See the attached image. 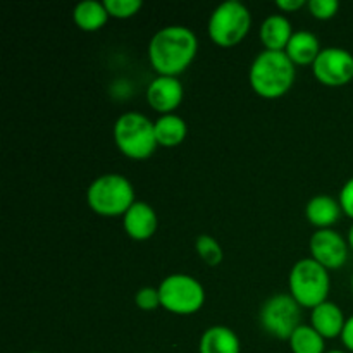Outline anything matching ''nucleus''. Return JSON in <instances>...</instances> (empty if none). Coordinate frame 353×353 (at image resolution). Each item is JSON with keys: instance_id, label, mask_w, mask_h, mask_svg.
<instances>
[{"instance_id": "obj_6", "label": "nucleus", "mask_w": 353, "mask_h": 353, "mask_svg": "<svg viewBox=\"0 0 353 353\" xmlns=\"http://www.w3.org/2000/svg\"><path fill=\"white\" fill-rule=\"evenodd\" d=\"M252 28L250 9L240 0H226L209 17V37L217 47L231 48L245 40Z\"/></svg>"}, {"instance_id": "obj_28", "label": "nucleus", "mask_w": 353, "mask_h": 353, "mask_svg": "<svg viewBox=\"0 0 353 353\" xmlns=\"http://www.w3.org/2000/svg\"><path fill=\"white\" fill-rule=\"evenodd\" d=\"M347 241H348V247H350V250L353 252V224L350 226V230H348V236H347Z\"/></svg>"}, {"instance_id": "obj_21", "label": "nucleus", "mask_w": 353, "mask_h": 353, "mask_svg": "<svg viewBox=\"0 0 353 353\" xmlns=\"http://www.w3.org/2000/svg\"><path fill=\"white\" fill-rule=\"evenodd\" d=\"M195 248L199 257L202 259L207 265H210V268H216V265H219L221 262H223V247H221L219 241L214 236H210V234H200L195 241Z\"/></svg>"}, {"instance_id": "obj_25", "label": "nucleus", "mask_w": 353, "mask_h": 353, "mask_svg": "<svg viewBox=\"0 0 353 353\" xmlns=\"http://www.w3.org/2000/svg\"><path fill=\"white\" fill-rule=\"evenodd\" d=\"M338 200H340L341 210H343L350 219H353V176L343 185V188H341L340 192V199Z\"/></svg>"}, {"instance_id": "obj_31", "label": "nucleus", "mask_w": 353, "mask_h": 353, "mask_svg": "<svg viewBox=\"0 0 353 353\" xmlns=\"http://www.w3.org/2000/svg\"><path fill=\"white\" fill-rule=\"evenodd\" d=\"M31 353H43V352H31Z\"/></svg>"}, {"instance_id": "obj_4", "label": "nucleus", "mask_w": 353, "mask_h": 353, "mask_svg": "<svg viewBox=\"0 0 353 353\" xmlns=\"http://www.w3.org/2000/svg\"><path fill=\"white\" fill-rule=\"evenodd\" d=\"M114 141L121 154L133 161H145L157 150L154 123L145 114L124 112L114 123Z\"/></svg>"}, {"instance_id": "obj_1", "label": "nucleus", "mask_w": 353, "mask_h": 353, "mask_svg": "<svg viewBox=\"0 0 353 353\" xmlns=\"http://www.w3.org/2000/svg\"><path fill=\"white\" fill-rule=\"evenodd\" d=\"M199 52V38L188 26L172 24L159 30L148 43V61L157 76H174L190 68Z\"/></svg>"}, {"instance_id": "obj_29", "label": "nucleus", "mask_w": 353, "mask_h": 353, "mask_svg": "<svg viewBox=\"0 0 353 353\" xmlns=\"http://www.w3.org/2000/svg\"><path fill=\"white\" fill-rule=\"evenodd\" d=\"M326 353H347V352H343V350H331V352H326Z\"/></svg>"}, {"instance_id": "obj_17", "label": "nucleus", "mask_w": 353, "mask_h": 353, "mask_svg": "<svg viewBox=\"0 0 353 353\" xmlns=\"http://www.w3.org/2000/svg\"><path fill=\"white\" fill-rule=\"evenodd\" d=\"M321 41L312 31H295L285 48V54L295 65H312L321 54Z\"/></svg>"}, {"instance_id": "obj_8", "label": "nucleus", "mask_w": 353, "mask_h": 353, "mask_svg": "<svg viewBox=\"0 0 353 353\" xmlns=\"http://www.w3.org/2000/svg\"><path fill=\"white\" fill-rule=\"evenodd\" d=\"M302 307L290 293H279L265 300L259 312V321L265 333L278 340H290L300 326Z\"/></svg>"}, {"instance_id": "obj_23", "label": "nucleus", "mask_w": 353, "mask_h": 353, "mask_svg": "<svg viewBox=\"0 0 353 353\" xmlns=\"http://www.w3.org/2000/svg\"><path fill=\"white\" fill-rule=\"evenodd\" d=\"M307 7L316 19L327 21L336 16L340 10V2L338 0H310L307 2Z\"/></svg>"}, {"instance_id": "obj_15", "label": "nucleus", "mask_w": 353, "mask_h": 353, "mask_svg": "<svg viewBox=\"0 0 353 353\" xmlns=\"http://www.w3.org/2000/svg\"><path fill=\"white\" fill-rule=\"evenodd\" d=\"M292 21L285 14H272L265 17L261 26V41L265 47V50L285 52L286 45L293 37Z\"/></svg>"}, {"instance_id": "obj_9", "label": "nucleus", "mask_w": 353, "mask_h": 353, "mask_svg": "<svg viewBox=\"0 0 353 353\" xmlns=\"http://www.w3.org/2000/svg\"><path fill=\"white\" fill-rule=\"evenodd\" d=\"M312 72L324 86L348 85L353 79V54L341 47L323 48L312 64Z\"/></svg>"}, {"instance_id": "obj_14", "label": "nucleus", "mask_w": 353, "mask_h": 353, "mask_svg": "<svg viewBox=\"0 0 353 353\" xmlns=\"http://www.w3.org/2000/svg\"><path fill=\"white\" fill-rule=\"evenodd\" d=\"M340 200L330 195H316L307 202L305 217L317 230H331L341 217Z\"/></svg>"}, {"instance_id": "obj_26", "label": "nucleus", "mask_w": 353, "mask_h": 353, "mask_svg": "<svg viewBox=\"0 0 353 353\" xmlns=\"http://www.w3.org/2000/svg\"><path fill=\"white\" fill-rule=\"evenodd\" d=\"M305 6V0H276V7L281 9L283 12H296Z\"/></svg>"}, {"instance_id": "obj_13", "label": "nucleus", "mask_w": 353, "mask_h": 353, "mask_svg": "<svg viewBox=\"0 0 353 353\" xmlns=\"http://www.w3.org/2000/svg\"><path fill=\"white\" fill-rule=\"evenodd\" d=\"M347 319L340 307L334 302L321 303L310 314V326L324 338V340H333V338L341 336Z\"/></svg>"}, {"instance_id": "obj_11", "label": "nucleus", "mask_w": 353, "mask_h": 353, "mask_svg": "<svg viewBox=\"0 0 353 353\" xmlns=\"http://www.w3.org/2000/svg\"><path fill=\"white\" fill-rule=\"evenodd\" d=\"M185 90L181 81L174 76H155L147 88V102L161 116L174 114L181 105Z\"/></svg>"}, {"instance_id": "obj_12", "label": "nucleus", "mask_w": 353, "mask_h": 353, "mask_svg": "<svg viewBox=\"0 0 353 353\" xmlns=\"http://www.w3.org/2000/svg\"><path fill=\"white\" fill-rule=\"evenodd\" d=\"M159 226L157 214L150 203L137 200L123 216V228L134 241H147L155 234Z\"/></svg>"}, {"instance_id": "obj_16", "label": "nucleus", "mask_w": 353, "mask_h": 353, "mask_svg": "<svg viewBox=\"0 0 353 353\" xmlns=\"http://www.w3.org/2000/svg\"><path fill=\"white\" fill-rule=\"evenodd\" d=\"M199 353H241L240 338L228 326H210L200 336Z\"/></svg>"}, {"instance_id": "obj_7", "label": "nucleus", "mask_w": 353, "mask_h": 353, "mask_svg": "<svg viewBox=\"0 0 353 353\" xmlns=\"http://www.w3.org/2000/svg\"><path fill=\"white\" fill-rule=\"evenodd\" d=\"M161 305L176 316H192L205 303L202 283L188 274H171L159 285Z\"/></svg>"}, {"instance_id": "obj_30", "label": "nucleus", "mask_w": 353, "mask_h": 353, "mask_svg": "<svg viewBox=\"0 0 353 353\" xmlns=\"http://www.w3.org/2000/svg\"><path fill=\"white\" fill-rule=\"evenodd\" d=\"M352 293H353V276H352Z\"/></svg>"}, {"instance_id": "obj_20", "label": "nucleus", "mask_w": 353, "mask_h": 353, "mask_svg": "<svg viewBox=\"0 0 353 353\" xmlns=\"http://www.w3.org/2000/svg\"><path fill=\"white\" fill-rule=\"evenodd\" d=\"M288 341L293 353H326L324 338L310 324H300Z\"/></svg>"}, {"instance_id": "obj_27", "label": "nucleus", "mask_w": 353, "mask_h": 353, "mask_svg": "<svg viewBox=\"0 0 353 353\" xmlns=\"http://www.w3.org/2000/svg\"><path fill=\"white\" fill-rule=\"evenodd\" d=\"M340 338H341V341H343L345 348L353 352V316L348 317L347 323H345L343 333H341Z\"/></svg>"}, {"instance_id": "obj_18", "label": "nucleus", "mask_w": 353, "mask_h": 353, "mask_svg": "<svg viewBox=\"0 0 353 353\" xmlns=\"http://www.w3.org/2000/svg\"><path fill=\"white\" fill-rule=\"evenodd\" d=\"M154 128L159 147H178L185 141L186 134H188V126H186L185 119L179 117L178 114L161 116L157 121H154Z\"/></svg>"}, {"instance_id": "obj_10", "label": "nucleus", "mask_w": 353, "mask_h": 353, "mask_svg": "<svg viewBox=\"0 0 353 353\" xmlns=\"http://www.w3.org/2000/svg\"><path fill=\"white\" fill-rule=\"evenodd\" d=\"M310 257L327 271L343 268L348 259V241L334 230H317L310 238Z\"/></svg>"}, {"instance_id": "obj_19", "label": "nucleus", "mask_w": 353, "mask_h": 353, "mask_svg": "<svg viewBox=\"0 0 353 353\" xmlns=\"http://www.w3.org/2000/svg\"><path fill=\"white\" fill-rule=\"evenodd\" d=\"M109 17L105 3L97 0H83L72 10L74 24L83 31H99L100 28L105 26Z\"/></svg>"}, {"instance_id": "obj_5", "label": "nucleus", "mask_w": 353, "mask_h": 353, "mask_svg": "<svg viewBox=\"0 0 353 353\" xmlns=\"http://www.w3.org/2000/svg\"><path fill=\"white\" fill-rule=\"evenodd\" d=\"M290 295L302 309H316L327 302L331 290L330 271L314 261L312 257L295 262L288 278Z\"/></svg>"}, {"instance_id": "obj_24", "label": "nucleus", "mask_w": 353, "mask_h": 353, "mask_svg": "<svg viewBox=\"0 0 353 353\" xmlns=\"http://www.w3.org/2000/svg\"><path fill=\"white\" fill-rule=\"evenodd\" d=\"M134 303H137L138 309L141 310H155L161 305V293H159V288H154V286H143L134 295Z\"/></svg>"}, {"instance_id": "obj_22", "label": "nucleus", "mask_w": 353, "mask_h": 353, "mask_svg": "<svg viewBox=\"0 0 353 353\" xmlns=\"http://www.w3.org/2000/svg\"><path fill=\"white\" fill-rule=\"evenodd\" d=\"M105 9L110 17L116 19H130L137 16L143 7L141 0H105Z\"/></svg>"}, {"instance_id": "obj_2", "label": "nucleus", "mask_w": 353, "mask_h": 353, "mask_svg": "<svg viewBox=\"0 0 353 353\" xmlns=\"http://www.w3.org/2000/svg\"><path fill=\"white\" fill-rule=\"evenodd\" d=\"M296 69L285 52L264 50L254 59L248 81L259 97L268 100L281 99L292 90Z\"/></svg>"}, {"instance_id": "obj_3", "label": "nucleus", "mask_w": 353, "mask_h": 353, "mask_svg": "<svg viewBox=\"0 0 353 353\" xmlns=\"http://www.w3.org/2000/svg\"><path fill=\"white\" fill-rule=\"evenodd\" d=\"M86 202L95 214L103 217L124 216L137 202L130 179L117 172L102 174L90 183Z\"/></svg>"}]
</instances>
